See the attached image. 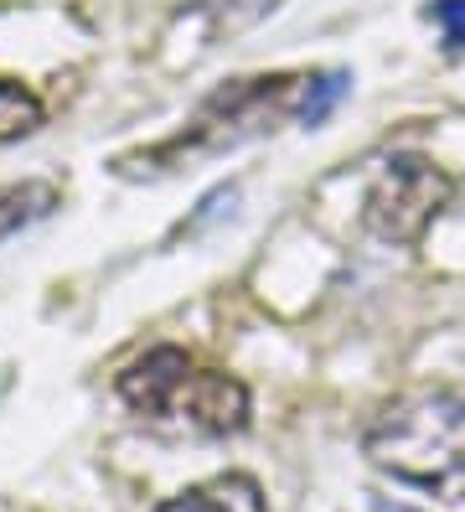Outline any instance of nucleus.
<instances>
[{
  "instance_id": "nucleus-7",
  "label": "nucleus",
  "mask_w": 465,
  "mask_h": 512,
  "mask_svg": "<svg viewBox=\"0 0 465 512\" xmlns=\"http://www.w3.org/2000/svg\"><path fill=\"white\" fill-rule=\"evenodd\" d=\"M37 125H42L37 94H26L21 83H6V78H0V145L16 140V135H26V130H37Z\"/></svg>"
},
{
  "instance_id": "nucleus-6",
  "label": "nucleus",
  "mask_w": 465,
  "mask_h": 512,
  "mask_svg": "<svg viewBox=\"0 0 465 512\" xmlns=\"http://www.w3.org/2000/svg\"><path fill=\"white\" fill-rule=\"evenodd\" d=\"M57 207V187L52 182H21L11 192H0V244H6L11 233L42 223L47 213Z\"/></svg>"
},
{
  "instance_id": "nucleus-8",
  "label": "nucleus",
  "mask_w": 465,
  "mask_h": 512,
  "mask_svg": "<svg viewBox=\"0 0 465 512\" xmlns=\"http://www.w3.org/2000/svg\"><path fill=\"white\" fill-rule=\"evenodd\" d=\"M347 88H352L347 73H316V78H305V94H300V104H295L300 125H321V119H326L341 99H347Z\"/></svg>"
},
{
  "instance_id": "nucleus-2",
  "label": "nucleus",
  "mask_w": 465,
  "mask_h": 512,
  "mask_svg": "<svg viewBox=\"0 0 465 512\" xmlns=\"http://www.w3.org/2000/svg\"><path fill=\"white\" fill-rule=\"evenodd\" d=\"M119 399L150 414L176 419L202 435H233L248 425V388L228 373L197 368L181 347H150L119 373Z\"/></svg>"
},
{
  "instance_id": "nucleus-9",
  "label": "nucleus",
  "mask_w": 465,
  "mask_h": 512,
  "mask_svg": "<svg viewBox=\"0 0 465 512\" xmlns=\"http://www.w3.org/2000/svg\"><path fill=\"white\" fill-rule=\"evenodd\" d=\"M274 6H279V0H202V11L212 16L217 32H223V26L233 32V26L259 21V16H264V11H274Z\"/></svg>"
},
{
  "instance_id": "nucleus-10",
  "label": "nucleus",
  "mask_w": 465,
  "mask_h": 512,
  "mask_svg": "<svg viewBox=\"0 0 465 512\" xmlns=\"http://www.w3.org/2000/svg\"><path fill=\"white\" fill-rule=\"evenodd\" d=\"M429 16L445 26V47H450V57H465V0H434Z\"/></svg>"
},
{
  "instance_id": "nucleus-1",
  "label": "nucleus",
  "mask_w": 465,
  "mask_h": 512,
  "mask_svg": "<svg viewBox=\"0 0 465 512\" xmlns=\"http://www.w3.org/2000/svg\"><path fill=\"white\" fill-rule=\"evenodd\" d=\"M362 450L403 487L465 502V388H414L383 404Z\"/></svg>"
},
{
  "instance_id": "nucleus-11",
  "label": "nucleus",
  "mask_w": 465,
  "mask_h": 512,
  "mask_svg": "<svg viewBox=\"0 0 465 512\" xmlns=\"http://www.w3.org/2000/svg\"><path fill=\"white\" fill-rule=\"evenodd\" d=\"M372 512H403V507H383V502H378V507H372Z\"/></svg>"
},
{
  "instance_id": "nucleus-5",
  "label": "nucleus",
  "mask_w": 465,
  "mask_h": 512,
  "mask_svg": "<svg viewBox=\"0 0 465 512\" xmlns=\"http://www.w3.org/2000/svg\"><path fill=\"white\" fill-rule=\"evenodd\" d=\"M155 512H269V507H264V492L254 476H217L207 487H192V492L161 502Z\"/></svg>"
},
{
  "instance_id": "nucleus-3",
  "label": "nucleus",
  "mask_w": 465,
  "mask_h": 512,
  "mask_svg": "<svg viewBox=\"0 0 465 512\" xmlns=\"http://www.w3.org/2000/svg\"><path fill=\"white\" fill-rule=\"evenodd\" d=\"M300 78H243L233 88H223L217 99H207L197 109V119L186 125L176 140L155 145L145 161H161V166H181V161H197V156H223V150L254 140L264 130H274V119L290 109Z\"/></svg>"
},
{
  "instance_id": "nucleus-4",
  "label": "nucleus",
  "mask_w": 465,
  "mask_h": 512,
  "mask_svg": "<svg viewBox=\"0 0 465 512\" xmlns=\"http://www.w3.org/2000/svg\"><path fill=\"white\" fill-rule=\"evenodd\" d=\"M445 202H450V176L429 156H393L372 182L362 218L383 244H419Z\"/></svg>"
}]
</instances>
